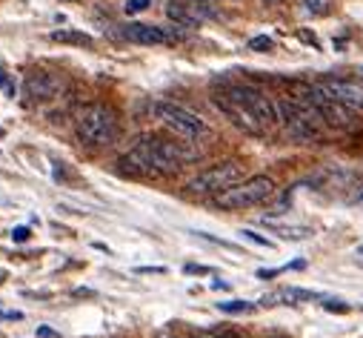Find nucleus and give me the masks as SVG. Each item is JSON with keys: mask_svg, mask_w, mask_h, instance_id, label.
I'll return each mask as SVG.
<instances>
[{"mask_svg": "<svg viewBox=\"0 0 363 338\" xmlns=\"http://www.w3.org/2000/svg\"><path fill=\"white\" fill-rule=\"evenodd\" d=\"M201 158V149L192 143H177L157 135H143L135 146L121 158V166L135 175H172L180 166H186Z\"/></svg>", "mask_w": 363, "mask_h": 338, "instance_id": "f257e3e1", "label": "nucleus"}, {"mask_svg": "<svg viewBox=\"0 0 363 338\" xmlns=\"http://www.w3.org/2000/svg\"><path fill=\"white\" fill-rule=\"evenodd\" d=\"M278 124L284 126V132L298 141V143H312L323 135V126L326 121L320 118V112L306 104V101H278Z\"/></svg>", "mask_w": 363, "mask_h": 338, "instance_id": "f03ea898", "label": "nucleus"}, {"mask_svg": "<svg viewBox=\"0 0 363 338\" xmlns=\"http://www.w3.org/2000/svg\"><path fill=\"white\" fill-rule=\"evenodd\" d=\"M74 129H77V138L89 146H109L118 141V132H121L118 112L106 104H89L77 112Z\"/></svg>", "mask_w": 363, "mask_h": 338, "instance_id": "7ed1b4c3", "label": "nucleus"}, {"mask_svg": "<svg viewBox=\"0 0 363 338\" xmlns=\"http://www.w3.org/2000/svg\"><path fill=\"white\" fill-rule=\"evenodd\" d=\"M275 192H278V187L269 175H255L249 181H238L229 190L218 192L215 207H220V209H249V207H257V204L269 201Z\"/></svg>", "mask_w": 363, "mask_h": 338, "instance_id": "20e7f679", "label": "nucleus"}, {"mask_svg": "<svg viewBox=\"0 0 363 338\" xmlns=\"http://www.w3.org/2000/svg\"><path fill=\"white\" fill-rule=\"evenodd\" d=\"M152 112H155V118H157L163 126H169L172 132H177L180 138H186V141H201V138L209 135L206 121L198 118L195 112H189L186 107H177V104H172V101H157V104L152 107Z\"/></svg>", "mask_w": 363, "mask_h": 338, "instance_id": "39448f33", "label": "nucleus"}, {"mask_svg": "<svg viewBox=\"0 0 363 338\" xmlns=\"http://www.w3.org/2000/svg\"><path fill=\"white\" fill-rule=\"evenodd\" d=\"M220 95H226L232 104H238L246 115H252L263 129H269L272 124H278V107L275 101H269L260 89L246 87V83H235V87H226Z\"/></svg>", "mask_w": 363, "mask_h": 338, "instance_id": "423d86ee", "label": "nucleus"}, {"mask_svg": "<svg viewBox=\"0 0 363 338\" xmlns=\"http://www.w3.org/2000/svg\"><path fill=\"white\" fill-rule=\"evenodd\" d=\"M240 175H243V166L238 160H226V163L209 166L201 175H195L186 184V192H192V195H218V192L229 190L232 184H238Z\"/></svg>", "mask_w": 363, "mask_h": 338, "instance_id": "0eeeda50", "label": "nucleus"}, {"mask_svg": "<svg viewBox=\"0 0 363 338\" xmlns=\"http://www.w3.org/2000/svg\"><path fill=\"white\" fill-rule=\"evenodd\" d=\"M166 15H169V21H174L177 26H184V29H198L203 21L215 18L218 12L212 9L209 0H169Z\"/></svg>", "mask_w": 363, "mask_h": 338, "instance_id": "6e6552de", "label": "nucleus"}, {"mask_svg": "<svg viewBox=\"0 0 363 338\" xmlns=\"http://www.w3.org/2000/svg\"><path fill=\"white\" fill-rule=\"evenodd\" d=\"M66 87L63 75L57 72H32L26 80H23V98L29 104H46V101H55Z\"/></svg>", "mask_w": 363, "mask_h": 338, "instance_id": "1a4fd4ad", "label": "nucleus"}, {"mask_svg": "<svg viewBox=\"0 0 363 338\" xmlns=\"http://www.w3.org/2000/svg\"><path fill=\"white\" fill-rule=\"evenodd\" d=\"M318 83L335 101H340L352 109H363V80H357V77H323Z\"/></svg>", "mask_w": 363, "mask_h": 338, "instance_id": "9d476101", "label": "nucleus"}, {"mask_svg": "<svg viewBox=\"0 0 363 338\" xmlns=\"http://www.w3.org/2000/svg\"><path fill=\"white\" fill-rule=\"evenodd\" d=\"M215 107H218V109H220V112H223V115H226L238 129H243L246 135H263V126H260L252 115H246L238 104H232L226 95H215Z\"/></svg>", "mask_w": 363, "mask_h": 338, "instance_id": "9b49d317", "label": "nucleus"}, {"mask_svg": "<svg viewBox=\"0 0 363 338\" xmlns=\"http://www.w3.org/2000/svg\"><path fill=\"white\" fill-rule=\"evenodd\" d=\"M123 38L129 43H140V46H160V43H169L172 40L166 29L146 26V23H129V26H123Z\"/></svg>", "mask_w": 363, "mask_h": 338, "instance_id": "f8f14e48", "label": "nucleus"}, {"mask_svg": "<svg viewBox=\"0 0 363 338\" xmlns=\"http://www.w3.org/2000/svg\"><path fill=\"white\" fill-rule=\"evenodd\" d=\"M301 304V301H323V295L320 293H312V290H301V287H289V290H281V293H272V295H266L260 304H266V307H272V304Z\"/></svg>", "mask_w": 363, "mask_h": 338, "instance_id": "ddd939ff", "label": "nucleus"}, {"mask_svg": "<svg viewBox=\"0 0 363 338\" xmlns=\"http://www.w3.org/2000/svg\"><path fill=\"white\" fill-rule=\"evenodd\" d=\"M49 38H52L55 43H69V46H86V49L95 46V38H92V35L74 32V29H55Z\"/></svg>", "mask_w": 363, "mask_h": 338, "instance_id": "4468645a", "label": "nucleus"}, {"mask_svg": "<svg viewBox=\"0 0 363 338\" xmlns=\"http://www.w3.org/2000/svg\"><path fill=\"white\" fill-rule=\"evenodd\" d=\"M272 232H278L281 238L286 241H303V238H312V229L309 227H298V224H278V221H263Z\"/></svg>", "mask_w": 363, "mask_h": 338, "instance_id": "2eb2a0df", "label": "nucleus"}, {"mask_svg": "<svg viewBox=\"0 0 363 338\" xmlns=\"http://www.w3.org/2000/svg\"><path fill=\"white\" fill-rule=\"evenodd\" d=\"M220 312H229V315H240V312H255V304L252 301H223L218 304Z\"/></svg>", "mask_w": 363, "mask_h": 338, "instance_id": "dca6fc26", "label": "nucleus"}, {"mask_svg": "<svg viewBox=\"0 0 363 338\" xmlns=\"http://www.w3.org/2000/svg\"><path fill=\"white\" fill-rule=\"evenodd\" d=\"M303 9L309 15H329L332 12V0H303Z\"/></svg>", "mask_w": 363, "mask_h": 338, "instance_id": "f3484780", "label": "nucleus"}, {"mask_svg": "<svg viewBox=\"0 0 363 338\" xmlns=\"http://www.w3.org/2000/svg\"><path fill=\"white\" fill-rule=\"evenodd\" d=\"M152 6V0H126V15H140V12H146Z\"/></svg>", "mask_w": 363, "mask_h": 338, "instance_id": "a211bd4d", "label": "nucleus"}, {"mask_svg": "<svg viewBox=\"0 0 363 338\" xmlns=\"http://www.w3.org/2000/svg\"><path fill=\"white\" fill-rule=\"evenodd\" d=\"M272 46L275 43H272V38H266V35H257V38L249 40V49H255V52H269Z\"/></svg>", "mask_w": 363, "mask_h": 338, "instance_id": "6ab92c4d", "label": "nucleus"}, {"mask_svg": "<svg viewBox=\"0 0 363 338\" xmlns=\"http://www.w3.org/2000/svg\"><path fill=\"white\" fill-rule=\"evenodd\" d=\"M240 235H243V238H249V241H255V244H260V246H266V249L272 246V241H269V238H263V235H257V232H252V229H243Z\"/></svg>", "mask_w": 363, "mask_h": 338, "instance_id": "aec40b11", "label": "nucleus"}, {"mask_svg": "<svg viewBox=\"0 0 363 338\" xmlns=\"http://www.w3.org/2000/svg\"><path fill=\"white\" fill-rule=\"evenodd\" d=\"M12 238H15L18 244H23V241L29 238V227H18V229H12Z\"/></svg>", "mask_w": 363, "mask_h": 338, "instance_id": "412c9836", "label": "nucleus"}, {"mask_svg": "<svg viewBox=\"0 0 363 338\" xmlns=\"http://www.w3.org/2000/svg\"><path fill=\"white\" fill-rule=\"evenodd\" d=\"M329 312H349V307L343 304V301H329V304H323Z\"/></svg>", "mask_w": 363, "mask_h": 338, "instance_id": "4be33fe9", "label": "nucleus"}, {"mask_svg": "<svg viewBox=\"0 0 363 338\" xmlns=\"http://www.w3.org/2000/svg\"><path fill=\"white\" fill-rule=\"evenodd\" d=\"M138 273H143V276H146V273H155V276H163L166 270H163V267H138Z\"/></svg>", "mask_w": 363, "mask_h": 338, "instance_id": "5701e85b", "label": "nucleus"}, {"mask_svg": "<svg viewBox=\"0 0 363 338\" xmlns=\"http://www.w3.org/2000/svg\"><path fill=\"white\" fill-rule=\"evenodd\" d=\"M38 335H40V338H57V332L49 329V327H38Z\"/></svg>", "mask_w": 363, "mask_h": 338, "instance_id": "b1692460", "label": "nucleus"}, {"mask_svg": "<svg viewBox=\"0 0 363 338\" xmlns=\"http://www.w3.org/2000/svg\"><path fill=\"white\" fill-rule=\"evenodd\" d=\"M212 287H215V290H229V284H226V281H215Z\"/></svg>", "mask_w": 363, "mask_h": 338, "instance_id": "393cba45", "label": "nucleus"}, {"mask_svg": "<svg viewBox=\"0 0 363 338\" xmlns=\"http://www.w3.org/2000/svg\"><path fill=\"white\" fill-rule=\"evenodd\" d=\"M263 4H269V6H272V4H281V0H263Z\"/></svg>", "mask_w": 363, "mask_h": 338, "instance_id": "a878e982", "label": "nucleus"}, {"mask_svg": "<svg viewBox=\"0 0 363 338\" xmlns=\"http://www.w3.org/2000/svg\"><path fill=\"white\" fill-rule=\"evenodd\" d=\"M0 138H4V129H0Z\"/></svg>", "mask_w": 363, "mask_h": 338, "instance_id": "bb28decb", "label": "nucleus"}, {"mask_svg": "<svg viewBox=\"0 0 363 338\" xmlns=\"http://www.w3.org/2000/svg\"><path fill=\"white\" fill-rule=\"evenodd\" d=\"M360 252H363V246H360Z\"/></svg>", "mask_w": 363, "mask_h": 338, "instance_id": "cd10ccee", "label": "nucleus"}, {"mask_svg": "<svg viewBox=\"0 0 363 338\" xmlns=\"http://www.w3.org/2000/svg\"><path fill=\"white\" fill-rule=\"evenodd\" d=\"M360 310H363V307H360Z\"/></svg>", "mask_w": 363, "mask_h": 338, "instance_id": "c85d7f7f", "label": "nucleus"}, {"mask_svg": "<svg viewBox=\"0 0 363 338\" xmlns=\"http://www.w3.org/2000/svg\"><path fill=\"white\" fill-rule=\"evenodd\" d=\"M360 198H363V195H360Z\"/></svg>", "mask_w": 363, "mask_h": 338, "instance_id": "c756f323", "label": "nucleus"}]
</instances>
